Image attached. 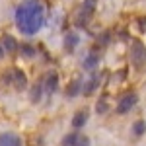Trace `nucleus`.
<instances>
[{"label":"nucleus","mask_w":146,"mask_h":146,"mask_svg":"<svg viewBox=\"0 0 146 146\" xmlns=\"http://www.w3.org/2000/svg\"><path fill=\"white\" fill-rule=\"evenodd\" d=\"M0 146H22V138L16 133H2L0 135Z\"/></svg>","instance_id":"7"},{"label":"nucleus","mask_w":146,"mask_h":146,"mask_svg":"<svg viewBox=\"0 0 146 146\" xmlns=\"http://www.w3.org/2000/svg\"><path fill=\"white\" fill-rule=\"evenodd\" d=\"M4 56V47H2V43H0V58Z\"/></svg>","instance_id":"21"},{"label":"nucleus","mask_w":146,"mask_h":146,"mask_svg":"<svg viewBox=\"0 0 146 146\" xmlns=\"http://www.w3.org/2000/svg\"><path fill=\"white\" fill-rule=\"evenodd\" d=\"M86 123H88V111H86V109H80V111L74 115V119H72V125H74L76 129H80V127H84Z\"/></svg>","instance_id":"10"},{"label":"nucleus","mask_w":146,"mask_h":146,"mask_svg":"<svg viewBox=\"0 0 146 146\" xmlns=\"http://www.w3.org/2000/svg\"><path fill=\"white\" fill-rule=\"evenodd\" d=\"M56 88H58V76H56V72H49L47 78L43 80V90L47 94H55Z\"/></svg>","instance_id":"6"},{"label":"nucleus","mask_w":146,"mask_h":146,"mask_svg":"<svg viewBox=\"0 0 146 146\" xmlns=\"http://www.w3.org/2000/svg\"><path fill=\"white\" fill-rule=\"evenodd\" d=\"M80 37L76 33H68L66 37H64V47H66V51H74L76 49V45H78Z\"/></svg>","instance_id":"11"},{"label":"nucleus","mask_w":146,"mask_h":146,"mask_svg":"<svg viewBox=\"0 0 146 146\" xmlns=\"http://www.w3.org/2000/svg\"><path fill=\"white\" fill-rule=\"evenodd\" d=\"M76 146H90V140H88L86 136H84V138H78V144Z\"/></svg>","instance_id":"20"},{"label":"nucleus","mask_w":146,"mask_h":146,"mask_svg":"<svg viewBox=\"0 0 146 146\" xmlns=\"http://www.w3.org/2000/svg\"><path fill=\"white\" fill-rule=\"evenodd\" d=\"M41 92H43V82H37L33 86V92H31V101H37L41 98Z\"/></svg>","instance_id":"17"},{"label":"nucleus","mask_w":146,"mask_h":146,"mask_svg":"<svg viewBox=\"0 0 146 146\" xmlns=\"http://www.w3.org/2000/svg\"><path fill=\"white\" fill-rule=\"evenodd\" d=\"M20 55H22L23 58H33L35 56V49L31 45H22L20 47Z\"/></svg>","instance_id":"12"},{"label":"nucleus","mask_w":146,"mask_h":146,"mask_svg":"<svg viewBox=\"0 0 146 146\" xmlns=\"http://www.w3.org/2000/svg\"><path fill=\"white\" fill-rule=\"evenodd\" d=\"M98 62H100V56L96 55V53H90V55H88V58L84 60V66H86V68H94Z\"/></svg>","instance_id":"14"},{"label":"nucleus","mask_w":146,"mask_h":146,"mask_svg":"<svg viewBox=\"0 0 146 146\" xmlns=\"http://www.w3.org/2000/svg\"><path fill=\"white\" fill-rule=\"evenodd\" d=\"M98 84H100V76L98 74H94L84 86H82V92H84V96H92L94 92H96V88H98Z\"/></svg>","instance_id":"8"},{"label":"nucleus","mask_w":146,"mask_h":146,"mask_svg":"<svg viewBox=\"0 0 146 146\" xmlns=\"http://www.w3.org/2000/svg\"><path fill=\"white\" fill-rule=\"evenodd\" d=\"M131 62L136 70H142L146 66V47L138 39L131 41Z\"/></svg>","instance_id":"2"},{"label":"nucleus","mask_w":146,"mask_h":146,"mask_svg":"<svg viewBox=\"0 0 146 146\" xmlns=\"http://www.w3.org/2000/svg\"><path fill=\"white\" fill-rule=\"evenodd\" d=\"M2 47H4V51L6 53H16L20 47L16 43V39L12 37V35H4V39H2Z\"/></svg>","instance_id":"9"},{"label":"nucleus","mask_w":146,"mask_h":146,"mask_svg":"<svg viewBox=\"0 0 146 146\" xmlns=\"http://www.w3.org/2000/svg\"><path fill=\"white\" fill-rule=\"evenodd\" d=\"M78 138H80V136L76 135V133H70L68 136H64L62 146H76V144H78Z\"/></svg>","instance_id":"15"},{"label":"nucleus","mask_w":146,"mask_h":146,"mask_svg":"<svg viewBox=\"0 0 146 146\" xmlns=\"http://www.w3.org/2000/svg\"><path fill=\"white\" fill-rule=\"evenodd\" d=\"M136 101H138V98H136L135 92H127L125 96H121V98H119L117 105H115V111L121 113V115H123V113H129L136 105Z\"/></svg>","instance_id":"5"},{"label":"nucleus","mask_w":146,"mask_h":146,"mask_svg":"<svg viewBox=\"0 0 146 146\" xmlns=\"http://www.w3.org/2000/svg\"><path fill=\"white\" fill-rule=\"evenodd\" d=\"M82 86H84V84H82V80H74V82H72V84H70V90L66 92L68 96H78L80 92V88H82Z\"/></svg>","instance_id":"13"},{"label":"nucleus","mask_w":146,"mask_h":146,"mask_svg":"<svg viewBox=\"0 0 146 146\" xmlns=\"http://www.w3.org/2000/svg\"><path fill=\"white\" fill-rule=\"evenodd\" d=\"M133 133H135L136 136H142L146 133V123L144 121H136V123L133 125Z\"/></svg>","instance_id":"16"},{"label":"nucleus","mask_w":146,"mask_h":146,"mask_svg":"<svg viewBox=\"0 0 146 146\" xmlns=\"http://www.w3.org/2000/svg\"><path fill=\"white\" fill-rule=\"evenodd\" d=\"M94 10H96V0H84V4L80 6L78 14H76V25L86 27V23L90 22V18L94 16Z\"/></svg>","instance_id":"4"},{"label":"nucleus","mask_w":146,"mask_h":146,"mask_svg":"<svg viewBox=\"0 0 146 146\" xmlns=\"http://www.w3.org/2000/svg\"><path fill=\"white\" fill-rule=\"evenodd\" d=\"M14 20L22 35H37L45 25V6L41 0H22L16 8Z\"/></svg>","instance_id":"1"},{"label":"nucleus","mask_w":146,"mask_h":146,"mask_svg":"<svg viewBox=\"0 0 146 146\" xmlns=\"http://www.w3.org/2000/svg\"><path fill=\"white\" fill-rule=\"evenodd\" d=\"M6 82H8V86L14 88L16 92H23L27 88V78H25V74H23L20 68H12L6 72Z\"/></svg>","instance_id":"3"},{"label":"nucleus","mask_w":146,"mask_h":146,"mask_svg":"<svg viewBox=\"0 0 146 146\" xmlns=\"http://www.w3.org/2000/svg\"><path fill=\"white\" fill-rule=\"evenodd\" d=\"M138 29H140L142 33H146V18H144V16L138 18Z\"/></svg>","instance_id":"18"},{"label":"nucleus","mask_w":146,"mask_h":146,"mask_svg":"<svg viewBox=\"0 0 146 146\" xmlns=\"http://www.w3.org/2000/svg\"><path fill=\"white\" fill-rule=\"evenodd\" d=\"M105 111H107V103H105V100H101L98 103V113H105Z\"/></svg>","instance_id":"19"}]
</instances>
